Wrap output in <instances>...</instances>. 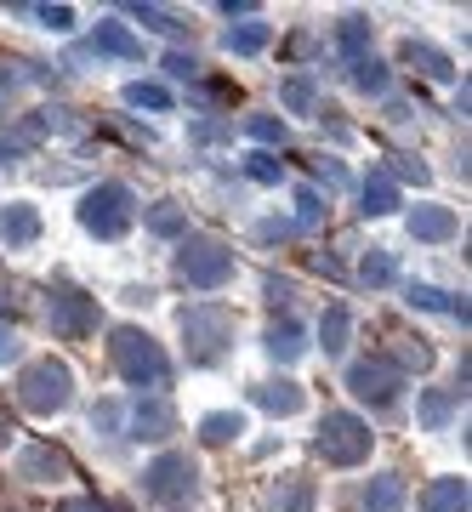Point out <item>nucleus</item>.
<instances>
[{
    "instance_id": "41",
    "label": "nucleus",
    "mask_w": 472,
    "mask_h": 512,
    "mask_svg": "<svg viewBox=\"0 0 472 512\" xmlns=\"http://www.w3.org/2000/svg\"><path fill=\"white\" fill-rule=\"evenodd\" d=\"M291 296H296V285H291V279H268V302H273V308H285Z\"/></svg>"
},
{
    "instance_id": "45",
    "label": "nucleus",
    "mask_w": 472,
    "mask_h": 512,
    "mask_svg": "<svg viewBox=\"0 0 472 512\" xmlns=\"http://www.w3.org/2000/svg\"><path fill=\"white\" fill-rule=\"evenodd\" d=\"M18 302H12V291H0V313H12Z\"/></svg>"
},
{
    "instance_id": "23",
    "label": "nucleus",
    "mask_w": 472,
    "mask_h": 512,
    "mask_svg": "<svg viewBox=\"0 0 472 512\" xmlns=\"http://www.w3.org/2000/svg\"><path fill=\"white\" fill-rule=\"evenodd\" d=\"M268 40H273V23H239V29H228V35H222V46H228L234 57H256Z\"/></svg>"
},
{
    "instance_id": "4",
    "label": "nucleus",
    "mask_w": 472,
    "mask_h": 512,
    "mask_svg": "<svg viewBox=\"0 0 472 512\" xmlns=\"http://www.w3.org/2000/svg\"><path fill=\"white\" fill-rule=\"evenodd\" d=\"M370 450H376V433H370V421H359L353 410H330V416L319 421V456H325L330 467H359V461H370Z\"/></svg>"
},
{
    "instance_id": "6",
    "label": "nucleus",
    "mask_w": 472,
    "mask_h": 512,
    "mask_svg": "<svg viewBox=\"0 0 472 512\" xmlns=\"http://www.w3.org/2000/svg\"><path fill=\"white\" fill-rule=\"evenodd\" d=\"M177 279L194 291H222L234 279V251L222 239H182L177 251Z\"/></svg>"
},
{
    "instance_id": "33",
    "label": "nucleus",
    "mask_w": 472,
    "mask_h": 512,
    "mask_svg": "<svg viewBox=\"0 0 472 512\" xmlns=\"http://www.w3.org/2000/svg\"><path fill=\"white\" fill-rule=\"evenodd\" d=\"M245 131H251L256 143H285V120H273V114H251Z\"/></svg>"
},
{
    "instance_id": "38",
    "label": "nucleus",
    "mask_w": 472,
    "mask_h": 512,
    "mask_svg": "<svg viewBox=\"0 0 472 512\" xmlns=\"http://www.w3.org/2000/svg\"><path fill=\"white\" fill-rule=\"evenodd\" d=\"M40 23H46V29H57V35H63V29H69V23H74V12H69V6H40Z\"/></svg>"
},
{
    "instance_id": "25",
    "label": "nucleus",
    "mask_w": 472,
    "mask_h": 512,
    "mask_svg": "<svg viewBox=\"0 0 472 512\" xmlns=\"http://www.w3.org/2000/svg\"><path fill=\"white\" fill-rule=\"evenodd\" d=\"M336 46H342L353 63H359V57H370V18H359V12H353V18H342V23H336Z\"/></svg>"
},
{
    "instance_id": "20",
    "label": "nucleus",
    "mask_w": 472,
    "mask_h": 512,
    "mask_svg": "<svg viewBox=\"0 0 472 512\" xmlns=\"http://www.w3.org/2000/svg\"><path fill=\"white\" fill-rule=\"evenodd\" d=\"M421 512H467V478H438L421 495Z\"/></svg>"
},
{
    "instance_id": "34",
    "label": "nucleus",
    "mask_w": 472,
    "mask_h": 512,
    "mask_svg": "<svg viewBox=\"0 0 472 512\" xmlns=\"http://www.w3.org/2000/svg\"><path fill=\"white\" fill-rule=\"evenodd\" d=\"M137 18H143L148 29H165V35H182V29H188L177 12H160V6H137Z\"/></svg>"
},
{
    "instance_id": "29",
    "label": "nucleus",
    "mask_w": 472,
    "mask_h": 512,
    "mask_svg": "<svg viewBox=\"0 0 472 512\" xmlns=\"http://www.w3.org/2000/svg\"><path fill=\"white\" fill-rule=\"evenodd\" d=\"M126 103H131V109L165 114V109H171V92H165V86H148V80H131V86H126Z\"/></svg>"
},
{
    "instance_id": "24",
    "label": "nucleus",
    "mask_w": 472,
    "mask_h": 512,
    "mask_svg": "<svg viewBox=\"0 0 472 512\" xmlns=\"http://www.w3.org/2000/svg\"><path fill=\"white\" fill-rule=\"evenodd\" d=\"M239 433H245V416H239V410H211V416H200L205 444H234Z\"/></svg>"
},
{
    "instance_id": "9",
    "label": "nucleus",
    "mask_w": 472,
    "mask_h": 512,
    "mask_svg": "<svg viewBox=\"0 0 472 512\" xmlns=\"http://www.w3.org/2000/svg\"><path fill=\"white\" fill-rule=\"evenodd\" d=\"M194 461L188 456H160L154 467L143 473V490L154 495V501H182V495H194Z\"/></svg>"
},
{
    "instance_id": "28",
    "label": "nucleus",
    "mask_w": 472,
    "mask_h": 512,
    "mask_svg": "<svg viewBox=\"0 0 472 512\" xmlns=\"http://www.w3.org/2000/svg\"><path fill=\"white\" fill-rule=\"evenodd\" d=\"M359 279H364V285H376V291H382V285H393V279H399L393 251H370V256H364V268H359Z\"/></svg>"
},
{
    "instance_id": "17",
    "label": "nucleus",
    "mask_w": 472,
    "mask_h": 512,
    "mask_svg": "<svg viewBox=\"0 0 472 512\" xmlns=\"http://www.w3.org/2000/svg\"><path fill=\"white\" fill-rule=\"evenodd\" d=\"M268 353L273 359H285V365L302 359V353H308V330L296 325V319H273L268 325Z\"/></svg>"
},
{
    "instance_id": "32",
    "label": "nucleus",
    "mask_w": 472,
    "mask_h": 512,
    "mask_svg": "<svg viewBox=\"0 0 472 512\" xmlns=\"http://www.w3.org/2000/svg\"><path fill=\"white\" fill-rule=\"evenodd\" d=\"M387 359H393L399 370H410V365L427 370V365H433V348H427V342H399V353H387Z\"/></svg>"
},
{
    "instance_id": "7",
    "label": "nucleus",
    "mask_w": 472,
    "mask_h": 512,
    "mask_svg": "<svg viewBox=\"0 0 472 512\" xmlns=\"http://www.w3.org/2000/svg\"><path fill=\"white\" fill-rule=\"evenodd\" d=\"M399 387H404V370L393 365L387 353H376V359H359V365L347 370V393H353L359 404H376V410L399 399Z\"/></svg>"
},
{
    "instance_id": "18",
    "label": "nucleus",
    "mask_w": 472,
    "mask_h": 512,
    "mask_svg": "<svg viewBox=\"0 0 472 512\" xmlns=\"http://www.w3.org/2000/svg\"><path fill=\"white\" fill-rule=\"evenodd\" d=\"M256 404H262L268 416H296V410L308 404V393H302L296 382H262L256 387Z\"/></svg>"
},
{
    "instance_id": "16",
    "label": "nucleus",
    "mask_w": 472,
    "mask_h": 512,
    "mask_svg": "<svg viewBox=\"0 0 472 512\" xmlns=\"http://www.w3.org/2000/svg\"><path fill=\"white\" fill-rule=\"evenodd\" d=\"M364 512H404V478L399 473H376L364 484Z\"/></svg>"
},
{
    "instance_id": "30",
    "label": "nucleus",
    "mask_w": 472,
    "mask_h": 512,
    "mask_svg": "<svg viewBox=\"0 0 472 512\" xmlns=\"http://www.w3.org/2000/svg\"><path fill=\"white\" fill-rule=\"evenodd\" d=\"M404 302L410 308H427V313H450V291H438V285H404Z\"/></svg>"
},
{
    "instance_id": "10",
    "label": "nucleus",
    "mask_w": 472,
    "mask_h": 512,
    "mask_svg": "<svg viewBox=\"0 0 472 512\" xmlns=\"http://www.w3.org/2000/svg\"><path fill=\"white\" fill-rule=\"evenodd\" d=\"M177 433V410H171V399H137V410H131V439L137 444H165Z\"/></svg>"
},
{
    "instance_id": "22",
    "label": "nucleus",
    "mask_w": 472,
    "mask_h": 512,
    "mask_svg": "<svg viewBox=\"0 0 472 512\" xmlns=\"http://www.w3.org/2000/svg\"><path fill=\"white\" fill-rule=\"evenodd\" d=\"M347 342H353V313L336 302V308H325V319H319V348H325V353H342Z\"/></svg>"
},
{
    "instance_id": "27",
    "label": "nucleus",
    "mask_w": 472,
    "mask_h": 512,
    "mask_svg": "<svg viewBox=\"0 0 472 512\" xmlns=\"http://www.w3.org/2000/svg\"><path fill=\"white\" fill-rule=\"evenodd\" d=\"M416 416H421V427H427V433H444V427H450V416H455V399H450V393H421Z\"/></svg>"
},
{
    "instance_id": "14",
    "label": "nucleus",
    "mask_w": 472,
    "mask_h": 512,
    "mask_svg": "<svg viewBox=\"0 0 472 512\" xmlns=\"http://www.w3.org/2000/svg\"><path fill=\"white\" fill-rule=\"evenodd\" d=\"M91 46H97V52H109V57H126V63L143 57V40L131 35L126 23H97V29H91Z\"/></svg>"
},
{
    "instance_id": "37",
    "label": "nucleus",
    "mask_w": 472,
    "mask_h": 512,
    "mask_svg": "<svg viewBox=\"0 0 472 512\" xmlns=\"http://www.w3.org/2000/svg\"><path fill=\"white\" fill-rule=\"evenodd\" d=\"M387 177H416V183H427V165L410 160V154H393V165H387Z\"/></svg>"
},
{
    "instance_id": "42",
    "label": "nucleus",
    "mask_w": 472,
    "mask_h": 512,
    "mask_svg": "<svg viewBox=\"0 0 472 512\" xmlns=\"http://www.w3.org/2000/svg\"><path fill=\"white\" fill-rule=\"evenodd\" d=\"M91 427H120V410H114V404H97V410H91Z\"/></svg>"
},
{
    "instance_id": "46",
    "label": "nucleus",
    "mask_w": 472,
    "mask_h": 512,
    "mask_svg": "<svg viewBox=\"0 0 472 512\" xmlns=\"http://www.w3.org/2000/svg\"><path fill=\"white\" fill-rule=\"evenodd\" d=\"M6 439H12V421L0 416V444H6Z\"/></svg>"
},
{
    "instance_id": "2",
    "label": "nucleus",
    "mask_w": 472,
    "mask_h": 512,
    "mask_svg": "<svg viewBox=\"0 0 472 512\" xmlns=\"http://www.w3.org/2000/svg\"><path fill=\"white\" fill-rule=\"evenodd\" d=\"M69 399H74V370L63 365V359H35V365H23L18 404L29 416H57Z\"/></svg>"
},
{
    "instance_id": "19",
    "label": "nucleus",
    "mask_w": 472,
    "mask_h": 512,
    "mask_svg": "<svg viewBox=\"0 0 472 512\" xmlns=\"http://www.w3.org/2000/svg\"><path fill=\"white\" fill-rule=\"evenodd\" d=\"M279 103H285L291 114L319 109V86H313V74H285V80H279Z\"/></svg>"
},
{
    "instance_id": "8",
    "label": "nucleus",
    "mask_w": 472,
    "mask_h": 512,
    "mask_svg": "<svg viewBox=\"0 0 472 512\" xmlns=\"http://www.w3.org/2000/svg\"><path fill=\"white\" fill-rule=\"evenodd\" d=\"M46 319H52V330L63 336V342H86L91 330H97V296H86V291H52Z\"/></svg>"
},
{
    "instance_id": "31",
    "label": "nucleus",
    "mask_w": 472,
    "mask_h": 512,
    "mask_svg": "<svg viewBox=\"0 0 472 512\" xmlns=\"http://www.w3.org/2000/svg\"><path fill=\"white\" fill-rule=\"evenodd\" d=\"M353 86H359V92H387V63L359 57V63H353Z\"/></svg>"
},
{
    "instance_id": "11",
    "label": "nucleus",
    "mask_w": 472,
    "mask_h": 512,
    "mask_svg": "<svg viewBox=\"0 0 472 512\" xmlns=\"http://www.w3.org/2000/svg\"><path fill=\"white\" fill-rule=\"evenodd\" d=\"M40 205L35 200H12V205H0V245L6 251H23V245H35L40 239Z\"/></svg>"
},
{
    "instance_id": "12",
    "label": "nucleus",
    "mask_w": 472,
    "mask_h": 512,
    "mask_svg": "<svg viewBox=\"0 0 472 512\" xmlns=\"http://www.w3.org/2000/svg\"><path fill=\"white\" fill-rule=\"evenodd\" d=\"M18 478H35V484H57V478H69V456L52 450V444H29L18 456Z\"/></svg>"
},
{
    "instance_id": "40",
    "label": "nucleus",
    "mask_w": 472,
    "mask_h": 512,
    "mask_svg": "<svg viewBox=\"0 0 472 512\" xmlns=\"http://www.w3.org/2000/svg\"><path fill=\"white\" fill-rule=\"evenodd\" d=\"M256 234H262V239H291V234H296V222H285V217H268L262 228H256Z\"/></svg>"
},
{
    "instance_id": "44",
    "label": "nucleus",
    "mask_w": 472,
    "mask_h": 512,
    "mask_svg": "<svg viewBox=\"0 0 472 512\" xmlns=\"http://www.w3.org/2000/svg\"><path fill=\"white\" fill-rule=\"evenodd\" d=\"M57 512H103V507H97V501H63Z\"/></svg>"
},
{
    "instance_id": "1",
    "label": "nucleus",
    "mask_w": 472,
    "mask_h": 512,
    "mask_svg": "<svg viewBox=\"0 0 472 512\" xmlns=\"http://www.w3.org/2000/svg\"><path fill=\"white\" fill-rule=\"evenodd\" d=\"M109 365L120 370L126 382H137V387H165L171 382V359H165V348L137 325H120L109 336Z\"/></svg>"
},
{
    "instance_id": "36",
    "label": "nucleus",
    "mask_w": 472,
    "mask_h": 512,
    "mask_svg": "<svg viewBox=\"0 0 472 512\" xmlns=\"http://www.w3.org/2000/svg\"><path fill=\"white\" fill-rule=\"evenodd\" d=\"M325 211H330V205L319 200V188H296V217H302V222H319Z\"/></svg>"
},
{
    "instance_id": "13",
    "label": "nucleus",
    "mask_w": 472,
    "mask_h": 512,
    "mask_svg": "<svg viewBox=\"0 0 472 512\" xmlns=\"http://www.w3.org/2000/svg\"><path fill=\"white\" fill-rule=\"evenodd\" d=\"M410 234L427 239V245L450 239L455 234V211H450V205H416V211H410Z\"/></svg>"
},
{
    "instance_id": "3",
    "label": "nucleus",
    "mask_w": 472,
    "mask_h": 512,
    "mask_svg": "<svg viewBox=\"0 0 472 512\" xmlns=\"http://www.w3.org/2000/svg\"><path fill=\"white\" fill-rule=\"evenodd\" d=\"M137 222V194L126 183H97L86 188V200H80V228L97 239H120Z\"/></svg>"
},
{
    "instance_id": "15",
    "label": "nucleus",
    "mask_w": 472,
    "mask_h": 512,
    "mask_svg": "<svg viewBox=\"0 0 472 512\" xmlns=\"http://www.w3.org/2000/svg\"><path fill=\"white\" fill-rule=\"evenodd\" d=\"M399 57L410 63V69H421L427 80H450V74H455V63H450L444 52H438V46H427V40H404Z\"/></svg>"
},
{
    "instance_id": "35",
    "label": "nucleus",
    "mask_w": 472,
    "mask_h": 512,
    "mask_svg": "<svg viewBox=\"0 0 472 512\" xmlns=\"http://www.w3.org/2000/svg\"><path fill=\"white\" fill-rule=\"evenodd\" d=\"M245 171H251L256 183H279V177H285V165L273 160V154H251V160H245Z\"/></svg>"
},
{
    "instance_id": "21",
    "label": "nucleus",
    "mask_w": 472,
    "mask_h": 512,
    "mask_svg": "<svg viewBox=\"0 0 472 512\" xmlns=\"http://www.w3.org/2000/svg\"><path fill=\"white\" fill-rule=\"evenodd\" d=\"M387 211H399V183L387 171H370V183H364V217H387Z\"/></svg>"
},
{
    "instance_id": "5",
    "label": "nucleus",
    "mask_w": 472,
    "mask_h": 512,
    "mask_svg": "<svg viewBox=\"0 0 472 512\" xmlns=\"http://www.w3.org/2000/svg\"><path fill=\"white\" fill-rule=\"evenodd\" d=\"M182 342H188L194 365L222 359V348L234 342V313L222 308V302H194V308L182 313Z\"/></svg>"
},
{
    "instance_id": "39",
    "label": "nucleus",
    "mask_w": 472,
    "mask_h": 512,
    "mask_svg": "<svg viewBox=\"0 0 472 512\" xmlns=\"http://www.w3.org/2000/svg\"><path fill=\"white\" fill-rule=\"evenodd\" d=\"M165 69L177 74V80H194V74H200V63H194V57H182V52H171V57H165Z\"/></svg>"
},
{
    "instance_id": "26",
    "label": "nucleus",
    "mask_w": 472,
    "mask_h": 512,
    "mask_svg": "<svg viewBox=\"0 0 472 512\" xmlns=\"http://www.w3.org/2000/svg\"><path fill=\"white\" fill-rule=\"evenodd\" d=\"M148 234H160V239H177V234H188V211L182 205H171V200H160L154 211H148Z\"/></svg>"
},
{
    "instance_id": "43",
    "label": "nucleus",
    "mask_w": 472,
    "mask_h": 512,
    "mask_svg": "<svg viewBox=\"0 0 472 512\" xmlns=\"http://www.w3.org/2000/svg\"><path fill=\"white\" fill-rule=\"evenodd\" d=\"M6 359H18V336H0V365Z\"/></svg>"
}]
</instances>
